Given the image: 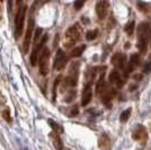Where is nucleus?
Wrapping results in <instances>:
<instances>
[{"label": "nucleus", "mask_w": 151, "mask_h": 150, "mask_svg": "<svg viewBox=\"0 0 151 150\" xmlns=\"http://www.w3.org/2000/svg\"><path fill=\"white\" fill-rule=\"evenodd\" d=\"M108 80L111 84H116L117 87H123V85H124V80L121 78L120 72L116 69L112 70V72L109 74V77H108Z\"/></svg>", "instance_id": "12"}, {"label": "nucleus", "mask_w": 151, "mask_h": 150, "mask_svg": "<svg viewBox=\"0 0 151 150\" xmlns=\"http://www.w3.org/2000/svg\"><path fill=\"white\" fill-rule=\"evenodd\" d=\"M50 50L45 48L42 50V53L38 59V66H40V72L42 76H46L50 71Z\"/></svg>", "instance_id": "4"}, {"label": "nucleus", "mask_w": 151, "mask_h": 150, "mask_svg": "<svg viewBox=\"0 0 151 150\" xmlns=\"http://www.w3.org/2000/svg\"><path fill=\"white\" fill-rule=\"evenodd\" d=\"M63 150H70V149H63Z\"/></svg>", "instance_id": "29"}, {"label": "nucleus", "mask_w": 151, "mask_h": 150, "mask_svg": "<svg viewBox=\"0 0 151 150\" xmlns=\"http://www.w3.org/2000/svg\"><path fill=\"white\" fill-rule=\"evenodd\" d=\"M2 118L6 120L8 123H10L12 122V118H10V113H9V110L8 108H5L4 111H2Z\"/></svg>", "instance_id": "23"}, {"label": "nucleus", "mask_w": 151, "mask_h": 150, "mask_svg": "<svg viewBox=\"0 0 151 150\" xmlns=\"http://www.w3.org/2000/svg\"><path fill=\"white\" fill-rule=\"evenodd\" d=\"M143 72L145 74H150L151 72V60L150 61H147V63L143 67Z\"/></svg>", "instance_id": "25"}, {"label": "nucleus", "mask_w": 151, "mask_h": 150, "mask_svg": "<svg viewBox=\"0 0 151 150\" xmlns=\"http://www.w3.org/2000/svg\"><path fill=\"white\" fill-rule=\"evenodd\" d=\"M46 41H47V35H43L42 38L40 40V42L36 45H34V49H33V52H32L31 54V64L33 67L36 66L38 59V53H40V51L43 49V46L46 43Z\"/></svg>", "instance_id": "6"}, {"label": "nucleus", "mask_w": 151, "mask_h": 150, "mask_svg": "<svg viewBox=\"0 0 151 150\" xmlns=\"http://www.w3.org/2000/svg\"><path fill=\"white\" fill-rule=\"evenodd\" d=\"M108 8H109V2L108 1H98L96 5V13L99 19H104L106 17L107 13H108Z\"/></svg>", "instance_id": "9"}, {"label": "nucleus", "mask_w": 151, "mask_h": 150, "mask_svg": "<svg viewBox=\"0 0 151 150\" xmlns=\"http://www.w3.org/2000/svg\"><path fill=\"white\" fill-rule=\"evenodd\" d=\"M68 62V56H65L64 51L59 49L57 51V56H55V60H54V64H53V68L57 71H61L63 70V68L67 66Z\"/></svg>", "instance_id": "5"}, {"label": "nucleus", "mask_w": 151, "mask_h": 150, "mask_svg": "<svg viewBox=\"0 0 151 150\" xmlns=\"http://www.w3.org/2000/svg\"><path fill=\"white\" fill-rule=\"evenodd\" d=\"M76 97V90H69L67 96L64 97V102L67 103H70L71 100H73V98Z\"/></svg>", "instance_id": "22"}, {"label": "nucleus", "mask_w": 151, "mask_h": 150, "mask_svg": "<svg viewBox=\"0 0 151 150\" xmlns=\"http://www.w3.org/2000/svg\"><path fill=\"white\" fill-rule=\"evenodd\" d=\"M60 79H61V77L59 76L57 79H55V81H54V85H53V100H55V97H57V87L58 85L60 84Z\"/></svg>", "instance_id": "24"}, {"label": "nucleus", "mask_w": 151, "mask_h": 150, "mask_svg": "<svg viewBox=\"0 0 151 150\" xmlns=\"http://www.w3.org/2000/svg\"><path fill=\"white\" fill-rule=\"evenodd\" d=\"M49 124L51 125V128H52V129L54 130V132H55V133H58V134H59V133H62V132H63L62 126H61L60 124H58L57 122H54L53 120H49Z\"/></svg>", "instance_id": "18"}, {"label": "nucleus", "mask_w": 151, "mask_h": 150, "mask_svg": "<svg viewBox=\"0 0 151 150\" xmlns=\"http://www.w3.org/2000/svg\"><path fill=\"white\" fill-rule=\"evenodd\" d=\"M93 98V89L90 84H86L82 89V96H81V105L82 106H87L89 103L91 102Z\"/></svg>", "instance_id": "8"}, {"label": "nucleus", "mask_w": 151, "mask_h": 150, "mask_svg": "<svg viewBox=\"0 0 151 150\" xmlns=\"http://www.w3.org/2000/svg\"><path fill=\"white\" fill-rule=\"evenodd\" d=\"M99 147L103 150H109L111 149V140L106 134H103L99 139Z\"/></svg>", "instance_id": "14"}, {"label": "nucleus", "mask_w": 151, "mask_h": 150, "mask_svg": "<svg viewBox=\"0 0 151 150\" xmlns=\"http://www.w3.org/2000/svg\"><path fill=\"white\" fill-rule=\"evenodd\" d=\"M125 32H126V34L127 35H132L133 34V31H134V22H131V23H129V24H126L125 26Z\"/></svg>", "instance_id": "21"}, {"label": "nucleus", "mask_w": 151, "mask_h": 150, "mask_svg": "<svg viewBox=\"0 0 151 150\" xmlns=\"http://www.w3.org/2000/svg\"><path fill=\"white\" fill-rule=\"evenodd\" d=\"M82 30L80 25L78 23L70 26L65 32V41H64V46L65 48H71L72 45H75L81 36Z\"/></svg>", "instance_id": "3"}, {"label": "nucleus", "mask_w": 151, "mask_h": 150, "mask_svg": "<svg viewBox=\"0 0 151 150\" xmlns=\"http://www.w3.org/2000/svg\"><path fill=\"white\" fill-rule=\"evenodd\" d=\"M131 113H132V108H131V107H129V108H126L125 111H123V112L121 113V115H120V121H121V122H123V123H125L126 121L129 120V118H130V115H131Z\"/></svg>", "instance_id": "17"}, {"label": "nucleus", "mask_w": 151, "mask_h": 150, "mask_svg": "<svg viewBox=\"0 0 151 150\" xmlns=\"http://www.w3.org/2000/svg\"><path fill=\"white\" fill-rule=\"evenodd\" d=\"M0 19H1V14H0Z\"/></svg>", "instance_id": "28"}, {"label": "nucleus", "mask_w": 151, "mask_h": 150, "mask_svg": "<svg viewBox=\"0 0 151 150\" xmlns=\"http://www.w3.org/2000/svg\"><path fill=\"white\" fill-rule=\"evenodd\" d=\"M86 49V45H79V46H76L75 49H72L70 52V56L71 58H78L82 54V52Z\"/></svg>", "instance_id": "15"}, {"label": "nucleus", "mask_w": 151, "mask_h": 150, "mask_svg": "<svg viewBox=\"0 0 151 150\" xmlns=\"http://www.w3.org/2000/svg\"><path fill=\"white\" fill-rule=\"evenodd\" d=\"M34 30V18L31 17L28 20V24H27V30L25 33V38H24V43H23V50L25 53H27V51L29 49V45H31V40H32V33Z\"/></svg>", "instance_id": "7"}, {"label": "nucleus", "mask_w": 151, "mask_h": 150, "mask_svg": "<svg viewBox=\"0 0 151 150\" xmlns=\"http://www.w3.org/2000/svg\"><path fill=\"white\" fill-rule=\"evenodd\" d=\"M42 33H43V30L42 28H36V31H35V35H34V45H36V44L40 42V38H41V35H42Z\"/></svg>", "instance_id": "20"}, {"label": "nucleus", "mask_w": 151, "mask_h": 150, "mask_svg": "<svg viewBox=\"0 0 151 150\" xmlns=\"http://www.w3.org/2000/svg\"><path fill=\"white\" fill-rule=\"evenodd\" d=\"M50 138L52 139V142H53V144H54L55 149L62 150L63 144H62V140H61L60 136H59L58 133H55V132H52V133L50 134Z\"/></svg>", "instance_id": "13"}, {"label": "nucleus", "mask_w": 151, "mask_h": 150, "mask_svg": "<svg viewBox=\"0 0 151 150\" xmlns=\"http://www.w3.org/2000/svg\"><path fill=\"white\" fill-rule=\"evenodd\" d=\"M26 12H27V6L23 5L22 2H18V9H17L16 18H15V35H16V38H19L23 34Z\"/></svg>", "instance_id": "2"}, {"label": "nucleus", "mask_w": 151, "mask_h": 150, "mask_svg": "<svg viewBox=\"0 0 151 150\" xmlns=\"http://www.w3.org/2000/svg\"><path fill=\"white\" fill-rule=\"evenodd\" d=\"M78 113H79V111H78V107H77V106L72 107V110H71V116H75V115H77Z\"/></svg>", "instance_id": "27"}, {"label": "nucleus", "mask_w": 151, "mask_h": 150, "mask_svg": "<svg viewBox=\"0 0 151 150\" xmlns=\"http://www.w3.org/2000/svg\"><path fill=\"white\" fill-rule=\"evenodd\" d=\"M97 35H98V31H97V30L88 31L86 33V38H87L88 41H93V40H95V38H97Z\"/></svg>", "instance_id": "19"}, {"label": "nucleus", "mask_w": 151, "mask_h": 150, "mask_svg": "<svg viewBox=\"0 0 151 150\" xmlns=\"http://www.w3.org/2000/svg\"><path fill=\"white\" fill-rule=\"evenodd\" d=\"M104 88H105V80H104V74H103V75L99 77L97 84H96V93H97V94L101 93V92L104 90Z\"/></svg>", "instance_id": "16"}, {"label": "nucleus", "mask_w": 151, "mask_h": 150, "mask_svg": "<svg viewBox=\"0 0 151 150\" xmlns=\"http://www.w3.org/2000/svg\"><path fill=\"white\" fill-rule=\"evenodd\" d=\"M126 61V56L123 53H115L112 59H111V62L114 64V67L116 69H122L124 68Z\"/></svg>", "instance_id": "10"}, {"label": "nucleus", "mask_w": 151, "mask_h": 150, "mask_svg": "<svg viewBox=\"0 0 151 150\" xmlns=\"http://www.w3.org/2000/svg\"><path fill=\"white\" fill-rule=\"evenodd\" d=\"M83 5H85V1H76V2H75V8L77 9V10H79V9H80Z\"/></svg>", "instance_id": "26"}, {"label": "nucleus", "mask_w": 151, "mask_h": 150, "mask_svg": "<svg viewBox=\"0 0 151 150\" xmlns=\"http://www.w3.org/2000/svg\"><path fill=\"white\" fill-rule=\"evenodd\" d=\"M151 38V27L150 25L143 22L141 23L138 27V46L139 51L141 53H145L147 52V48H148V43Z\"/></svg>", "instance_id": "1"}, {"label": "nucleus", "mask_w": 151, "mask_h": 150, "mask_svg": "<svg viewBox=\"0 0 151 150\" xmlns=\"http://www.w3.org/2000/svg\"><path fill=\"white\" fill-rule=\"evenodd\" d=\"M133 136V139L134 140H138V141H145L147 137H148V132H147V129H145L143 125H138L135 129H134V131L132 133Z\"/></svg>", "instance_id": "11"}]
</instances>
